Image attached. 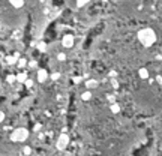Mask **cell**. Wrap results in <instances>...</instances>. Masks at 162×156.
<instances>
[{
  "label": "cell",
  "mask_w": 162,
  "mask_h": 156,
  "mask_svg": "<svg viewBox=\"0 0 162 156\" xmlns=\"http://www.w3.org/2000/svg\"><path fill=\"white\" fill-rule=\"evenodd\" d=\"M137 38H138V41L144 47H152V45L156 42V33H155V30L152 27L141 29L138 32V35H137Z\"/></svg>",
  "instance_id": "obj_1"
},
{
  "label": "cell",
  "mask_w": 162,
  "mask_h": 156,
  "mask_svg": "<svg viewBox=\"0 0 162 156\" xmlns=\"http://www.w3.org/2000/svg\"><path fill=\"white\" fill-rule=\"evenodd\" d=\"M29 138V131L26 128H18L11 134V140L15 143H23Z\"/></svg>",
  "instance_id": "obj_2"
},
{
  "label": "cell",
  "mask_w": 162,
  "mask_h": 156,
  "mask_svg": "<svg viewBox=\"0 0 162 156\" xmlns=\"http://www.w3.org/2000/svg\"><path fill=\"white\" fill-rule=\"evenodd\" d=\"M68 144H69V137L66 134H62L59 137L57 143H56V147H57L59 150H65L68 147Z\"/></svg>",
  "instance_id": "obj_3"
},
{
  "label": "cell",
  "mask_w": 162,
  "mask_h": 156,
  "mask_svg": "<svg viewBox=\"0 0 162 156\" xmlns=\"http://www.w3.org/2000/svg\"><path fill=\"white\" fill-rule=\"evenodd\" d=\"M74 42H75V39H74L72 35H65L63 39H62L63 48H72V47H74Z\"/></svg>",
  "instance_id": "obj_4"
},
{
  "label": "cell",
  "mask_w": 162,
  "mask_h": 156,
  "mask_svg": "<svg viewBox=\"0 0 162 156\" xmlns=\"http://www.w3.org/2000/svg\"><path fill=\"white\" fill-rule=\"evenodd\" d=\"M47 78H48V72H47L45 69H39L38 71V81L39 83H45Z\"/></svg>",
  "instance_id": "obj_5"
},
{
  "label": "cell",
  "mask_w": 162,
  "mask_h": 156,
  "mask_svg": "<svg viewBox=\"0 0 162 156\" xmlns=\"http://www.w3.org/2000/svg\"><path fill=\"white\" fill-rule=\"evenodd\" d=\"M8 2H9V5L12 8H15V9H20V8L24 6V0H8Z\"/></svg>",
  "instance_id": "obj_6"
},
{
  "label": "cell",
  "mask_w": 162,
  "mask_h": 156,
  "mask_svg": "<svg viewBox=\"0 0 162 156\" xmlns=\"http://www.w3.org/2000/svg\"><path fill=\"white\" fill-rule=\"evenodd\" d=\"M86 87L89 90L96 89V87H98V81H96V80H87V81H86Z\"/></svg>",
  "instance_id": "obj_7"
},
{
  "label": "cell",
  "mask_w": 162,
  "mask_h": 156,
  "mask_svg": "<svg viewBox=\"0 0 162 156\" xmlns=\"http://www.w3.org/2000/svg\"><path fill=\"white\" fill-rule=\"evenodd\" d=\"M138 75H140V78H143V80H147V78H149V69L141 68L138 71Z\"/></svg>",
  "instance_id": "obj_8"
},
{
  "label": "cell",
  "mask_w": 162,
  "mask_h": 156,
  "mask_svg": "<svg viewBox=\"0 0 162 156\" xmlns=\"http://www.w3.org/2000/svg\"><path fill=\"white\" fill-rule=\"evenodd\" d=\"M27 74L26 72H21V74H17V81L18 83H26V80H27Z\"/></svg>",
  "instance_id": "obj_9"
},
{
  "label": "cell",
  "mask_w": 162,
  "mask_h": 156,
  "mask_svg": "<svg viewBox=\"0 0 162 156\" xmlns=\"http://www.w3.org/2000/svg\"><path fill=\"white\" fill-rule=\"evenodd\" d=\"M6 62H8L9 65H14V63H17V62H18V54H15V56H9V57H6Z\"/></svg>",
  "instance_id": "obj_10"
},
{
  "label": "cell",
  "mask_w": 162,
  "mask_h": 156,
  "mask_svg": "<svg viewBox=\"0 0 162 156\" xmlns=\"http://www.w3.org/2000/svg\"><path fill=\"white\" fill-rule=\"evenodd\" d=\"M110 110H111L113 114H117V113H120V105H119V104H111Z\"/></svg>",
  "instance_id": "obj_11"
},
{
  "label": "cell",
  "mask_w": 162,
  "mask_h": 156,
  "mask_svg": "<svg viewBox=\"0 0 162 156\" xmlns=\"http://www.w3.org/2000/svg\"><path fill=\"white\" fill-rule=\"evenodd\" d=\"M81 99H83V101H90V99H92V93H90V90L84 92V93L81 95Z\"/></svg>",
  "instance_id": "obj_12"
},
{
  "label": "cell",
  "mask_w": 162,
  "mask_h": 156,
  "mask_svg": "<svg viewBox=\"0 0 162 156\" xmlns=\"http://www.w3.org/2000/svg\"><path fill=\"white\" fill-rule=\"evenodd\" d=\"M89 2H92V0H77V6H78V8H83V6H86Z\"/></svg>",
  "instance_id": "obj_13"
},
{
  "label": "cell",
  "mask_w": 162,
  "mask_h": 156,
  "mask_svg": "<svg viewBox=\"0 0 162 156\" xmlns=\"http://www.w3.org/2000/svg\"><path fill=\"white\" fill-rule=\"evenodd\" d=\"M57 60H59V62H65V60H66V54H65V53H59V54H57Z\"/></svg>",
  "instance_id": "obj_14"
},
{
  "label": "cell",
  "mask_w": 162,
  "mask_h": 156,
  "mask_svg": "<svg viewBox=\"0 0 162 156\" xmlns=\"http://www.w3.org/2000/svg\"><path fill=\"white\" fill-rule=\"evenodd\" d=\"M8 83H15L17 81V75H8Z\"/></svg>",
  "instance_id": "obj_15"
},
{
  "label": "cell",
  "mask_w": 162,
  "mask_h": 156,
  "mask_svg": "<svg viewBox=\"0 0 162 156\" xmlns=\"http://www.w3.org/2000/svg\"><path fill=\"white\" fill-rule=\"evenodd\" d=\"M59 78H60V74H59V72L51 74V80H53V81H56V80H59Z\"/></svg>",
  "instance_id": "obj_16"
},
{
  "label": "cell",
  "mask_w": 162,
  "mask_h": 156,
  "mask_svg": "<svg viewBox=\"0 0 162 156\" xmlns=\"http://www.w3.org/2000/svg\"><path fill=\"white\" fill-rule=\"evenodd\" d=\"M18 66H20V68L26 66V59H20V60H18Z\"/></svg>",
  "instance_id": "obj_17"
},
{
  "label": "cell",
  "mask_w": 162,
  "mask_h": 156,
  "mask_svg": "<svg viewBox=\"0 0 162 156\" xmlns=\"http://www.w3.org/2000/svg\"><path fill=\"white\" fill-rule=\"evenodd\" d=\"M24 84H26V86H27V87H32V86H33V81H32V80H30V78H27V80H26V83H24Z\"/></svg>",
  "instance_id": "obj_18"
},
{
  "label": "cell",
  "mask_w": 162,
  "mask_h": 156,
  "mask_svg": "<svg viewBox=\"0 0 162 156\" xmlns=\"http://www.w3.org/2000/svg\"><path fill=\"white\" fill-rule=\"evenodd\" d=\"M38 48H39V50H41V51H45V44H44V42H39V44H38Z\"/></svg>",
  "instance_id": "obj_19"
},
{
  "label": "cell",
  "mask_w": 162,
  "mask_h": 156,
  "mask_svg": "<svg viewBox=\"0 0 162 156\" xmlns=\"http://www.w3.org/2000/svg\"><path fill=\"white\" fill-rule=\"evenodd\" d=\"M32 153V149L30 147H24V155H30Z\"/></svg>",
  "instance_id": "obj_20"
},
{
  "label": "cell",
  "mask_w": 162,
  "mask_h": 156,
  "mask_svg": "<svg viewBox=\"0 0 162 156\" xmlns=\"http://www.w3.org/2000/svg\"><path fill=\"white\" fill-rule=\"evenodd\" d=\"M3 120H5V113L0 111V122H3Z\"/></svg>",
  "instance_id": "obj_21"
},
{
  "label": "cell",
  "mask_w": 162,
  "mask_h": 156,
  "mask_svg": "<svg viewBox=\"0 0 162 156\" xmlns=\"http://www.w3.org/2000/svg\"><path fill=\"white\" fill-rule=\"evenodd\" d=\"M156 81H158L159 84H162V77H161V75H158V77H156Z\"/></svg>",
  "instance_id": "obj_22"
},
{
  "label": "cell",
  "mask_w": 162,
  "mask_h": 156,
  "mask_svg": "<svg viewBox=\"0 0 162 156\" xmlns=\"http://www.w3.org/2000/svg\"><path fill=\"white\" fill-rule=\"evenodd\" d=\"M111 84H113V87H119V84H117L116 80H113V81H111Z\"/></svg>",
  "instance_id": "obj_23"
},
{
  "label": "cell",
  "mask_w": 162,
  "mask_h": 156,
  "mask_svg": "<svg viewBox=\"0 0 162 156\" xmlns=\"http://www.w3.org/2000/svg\"><path fill=\"white\" fill-rule=\"evenodd\" d=\"M74 81H75V83H80V81H81V78H80V77H77V78H74Z\"/></svg>",
  "instance_id": "obj_24"
}]
</instances>
